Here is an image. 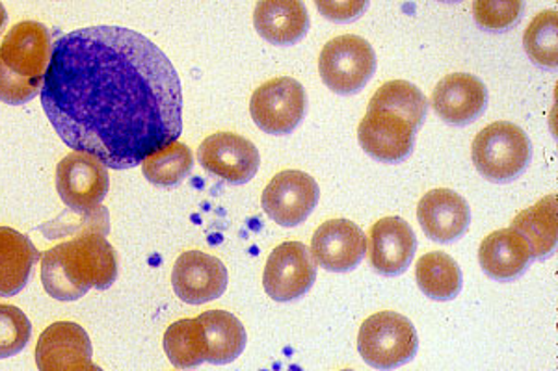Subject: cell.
<instances>
[{"mask_svg":"<svg viewBox=\"0 0 558 371\" xmlns=\"http://www.w3.org/2000/svg\"><path fill=\"white\" fill-rule=\"evenodd\" d=\"M39 95L60 139L107 170H133L183 133L178 71L157 45L129 28L60 34Z\"/></svg>","mask_w":558,"mask_h":371,"instance_id":"1","label":"cell"},{"mask_svg":"<svg viewBox=\"0 0 558 371\" xmlns=\"http://www.w3.org/2000/svg\"><path fill=\"white\" fill-rule=\"evenodd\" d=\"M116 279L118 258L102 234L68 239L41 257V283L58 301H76L92 288L108 289Z\"/></svg>","mask_w":558,"mask_h":371,"instance_id":"2","label":"cell"},{"mask_svg":"<svg viewBox=\"0 0 558 371\" xmlns=\"http://www.w3.org/2000/svg\"><path fill=\"white\" fill-rule=\"evenodd\" d=\"M54 36L58 32L36 21H23L8 32L0 45V101L20 107L41 94Z\"/></svg>","mask_w":558,"mask_h":371,"instance_id":"3","label":"cell"},{"mask_svg":"<svg viewBox=\"0 0 558 371\" xmlns=\"http://www.w3.org/2000/svg\"><path fill=\"white\" fill-rule=\"evenodd\" d=\"M476 171L492 183H512L531 164L533 145L514 123L497 121L476 134L471 147Z\"/></svg>","mask_w":558,"mask_h":371,"instance_id":"4","label":"cell"},{"mask_svg":"<svg viewBox=\"0 0 558 371\" xmlns=\"http://www.w3.org/2000/svg\"><path fill=\"white\" fill-rule=\"evenodd\" d=\"M417 331L399 312H378L363 321L357 334V351L375 370L391 371L408 364L417 355Z\"/></svg>","mask_w":558,"mask_h":371,"instance_id":"5","label":"cell"},{"mask_svg":"<svg viewBox=\"0 0 558 371\" xmlns=\"http://www.w3.org/2000/svg\"><path fill=\"white\" fill-rule=\"evenodd\" d=\"M376 71V54L367 39L349 34L324 45L318 57V73L333 94L362 91Z\"/></svg>","mask_w":558,"mask_h":371,"instance_id":"6","label":"cell"},{"mask_svg":"<svg viewBox=\"0 0 558 371\" xmlns=\"http://www.w3.org/2000/svg\"><path fill=\"white\" fill-rule=\"evenodd\" d=\"M307 112L304 86L291 76H278L255 89L250 114L263 133L286 136L299 128Z\"/></svg>","mask_w":558,"mask_h":371,"instance_id":"7","label":"cell"},{"mask_svg":"<svg viewBox=\"0 0 558 371\" xmlns=\"http://www.w3.org/2000/svg\"><path fill=\"white\" fill-rule=\"evenodd\" d=\"M317 281V264L310 247L302 242H286L268 257L263 286L274 301L289 302L305 296Z\"/></svg>","mask_w":558,"mask_h":371,"instance_id":"8","label":"cell"},{"mask_svg":"<svg viewBox=\"0 0 558 371\" xmlns=\"http://www.w3.org/2000/svg\"><path fill=\"white\" fill-rule=\"evenodd\" d=\"M320 199V189L312 175L304 171H281L268 183L260 197L265 214L281 227L304 223Z\"/></svg>","mask_w":558,"mask_h":371,"instance_id":"9","label":"cell"},{"mask_svg":"<svg viewBox=\"0 0 558 371\" xmlns=\"http://www.w3.org/2000/svg\"><path fill=\"white\" fill-rule=\"evenodd\" d=\"M197 162L209 175L228 184H246L257 175L259 151L239 134L218 133L197 147Z\"/></svg>","mask_w":558,"mask_h":371,"instance_id":"10","label":"cell"},{"mask_svg":"<svg viewBox=\"0 0 558 371\" xmlns=\"http://www.w3.org/2000/svg\"><path fill=\"white\" fill-rule=\"evenodd\" d=\"M92 355L88 333L78 323L57 321L39 336L36 366L38 371H102Z\"/></svg>","mask_w":558,"mask_h":371,"instance_id":"11","label":"cell"},{"mask_svg":"<svg viewBox=\"0 0 558 371\" xmlns=\"http://www.w3.org/2000/svg\"><path fill=\"white\" fill-rule=\"evenodd\" d=\"M58 196L73 210L101 207L110 189L105 164L86 152H70L57 165Z\"/></svg>","mask_w":558,"mask_h":371,"instance_id":"12","label":"cell"},{"mask_svg":"<svg viewBox=\"0 0 558 371\" xmlns=\"http://www.w3.org/2000/svg\"><path fill=\"white\" fill-rule=\"evenodd\" d=\"M417 128L410 121L387 112L367 110L357 128V139L363 151L384 164H399L413 151Z\"/></svg>","mask_w":558,"mask_h":371,"instance_id":"13","label":"cell"},{"mask_svg":"<svg viewBox=\"0 0 558 371\" xmlns=\"http://www.w3.org/2000/svg\"><path fill=\"white\" fill-rule=\"evenodd\" d=\"M172 284L181 301L204 305L226 294L228 268L222 260L207 252L186 251L173 265Z\"/></svg>","mask_w":558,"mask_h":371,"instance_id":"14","label":"cell"},{"mask_svg":"<svg viewBox=\"0 0 558 371\" xmlns=\"http://www.w3.org/2000/svg\"><path fill=\"white\" fill-rule=\"evenodd\" d=\"M315 264L326 271L344 273L362 262L367 252V238L362 228L349 220H330L315 231L312 238Z\"/></svg>","mask_w":558,"mask_h":371,"instance_id":"15","label":"cell"},{"mask_svg":"<svg viewBox=\"0 0 558 371\" xmlns=\"http://www.w3.org/2000/svg\"><path fill=\"white\" fill-rule=\"evenodd\" d=\"M368 262L384 277H397L412 264L417 251L413 228L402 218L376 221L368 233Z\"/></svg>","mask_w":558,"mask_h":371,"instance_id":"16","label":"cell"},{"mask_svg":"<svg viewBox=\"0 0 558 371\" xmlns=\"http://www.w3.org/2000/svg\"><path fill=\"white\" fill-rule=\"evenodd\" d=\"M488 107V89L475 75L452 73L432 94L434 112L452 126L471 125Z\"/></svg>","mask_w":558,"mask_h":371,"instance_id":"17","label":"cell"},{"mask_svg":"<svg viewBox=\"0 0 558 371\" xmlns=\"http://www.w3.org/2000/svg\"><path fill=\"white\" fill-rule=\"evenodd\" d=\"M417 218L428 238L449 244L462 238L471 223L468 201L452 189H432L418 201Z\"/></svg>","mask_w":558,"mask_h":371,"instance_id":"18","label":"cell"},{"mask_svg":"<svg viewBox=\"0 0 558 371\" xmlns=\"http://www.w3.org/2000/svg\"><path fill=\"white\" fill-rule=\"evenodd\" d=\"M531 260V247L514 228L495 231L483 239L478 249V262L484 273L499 283L520 279Z\"/></svg>","mask_w":558,"mask_h":371,"instance_id":"19","label":"cell"},{"mask_svg":"<svg viewBox=\"0 0 558 371\" xmlns=\"http://www.w3.org/2000/svg\"><path fill=\"white\" fill-rule=\"evenodd\" d=\"M255 30L268 44L287 47L299 44L310 30V15L299 0H263L254 12Z\"/></svg>","mask_w":558,"mask_h":371,"instance_id":"20","label":"cell"},{"mask_svg":"<svg viewBox=\"0 0 558 371\" xmlns=\"http://www.w3.org/2000/svg\"><path fill=\"white\" fill-rule=\"evenodd\" d=\"M41 252L25 234L0 227V297H13L25 288Z\"/></svg>","mask_w":558,"mask_h":371,"instance_id":"21","label":"cell"},{"mask_svg":"<svg viewBox=\"0 0 558 371\" xmlns=\"http://www.w3.org/2000/svg\"><path fill=\"white\" fill-rule=\"evenodd\" d=\"M197 321L205 331V362L229 364L246 349V329L231 312L209 310L199 316Z\"/></svg>","mask_w":558,"mask_h":371,"instance_id":"22","label":"cell"},{"mask_svg":"<svg viewBox=\"0 0 558 371\" xmlns=\"http://www.w3.org/2000/svg\"><path fill=\"white\" fill-rule=\"evenodd\" d=\"M514 231L526 239L533 258L544 260L557 249V196L544 197L534 207L526 208L512 221Z\"/></svg>","mask_w":558,"mask_h":371,"instance_id":"23","label":"cell"},{"mask_svg":"<svg viewBox=\"0 0 558 371\" xmlns=\"http://www.w3.org/2000/svg\"><path fill=\"white\" fill-rule=\"evenodd\" d=\"M415 281L421 292L434 301H452L462 292L460 265L447 252H426L417 260Z\"/></svg>","mask_w":558,"mask_h":371,"instance_id":"24","label":"cell"},{"mask_svg":"<svg viewBox=\"0 0 558 371\" xmlns=\"http://www.w3.org/2000/svg\"><path fill=\"white\" fill-rule=\"evenodd\" d=\"M162 346L166 357L178 370H192L205 362V331L197 318L172 323L166 329Z\"/></svg>","mask_w":558,"mask_h":371,"instance_id":"25","label":"cell"},{"mask_svg":"<svg viewBox=\"0 0 558 371\" xmlns=\"http://www.w3.org/2000/svg\"><path fill=\"white\" fill-rule=\"evenodd\" d=\"M367 110H387L410 121L415 128H421L428 112L425 94L407 81H391L384 84L368 102Z\"/></svg>","mask_w":558,"mask_h":371,"instance_id":"26","label":"cell"},{"mask_svg":"<svg viewBox=\"0 0 558 371\" xmlns=\"http://www.w3.org/2000/svg\"><path fill=\"white\" fill-rule=\"evenodd\" d=\"M194 157L189 145L173 141L162 151L146 158L142 164V173L149 183L162 188H172L183 183L191 175Z\"/></svg>","mask_w":558,"mask_h":371,"instance_id":"27","label":"cell"},{"mask_svg":"<svg viewBox=\"0 0 558 371\" xmlns=\"http://www.w3.org/2000/svg\"><path fill=\"white\" fill-rule=\"evenodd\" d=\"M39 233L45 234L47 239H60L64 236L78 238L84 234H102L108 236L110 233V215L107 208L97 207L92 210H73L68 208L65 212L58 215L57 220L47 221L39 225Z\"/></svg>","mask_w":558,"mask_h":371,"instance_id":"28","label":"cell"},{"mask_svg":"<svg viewBox=\"0 0 558 371\" xmlns=\"http://www.w3.org/2000/svg\"><path fill=\"white\" fill-rule=\"evenodd\" d=\"M558 17L555 10L536 15L531 25L526 26L525 45L526 54L542 70H557L558 65Z\"/></svg>","mask_w":558,"mask_h":371,"instance_id":"29","label":"cell"},{"mask_svg":"<svg viewBox=\"0 0 558 371\" xmlns=\"http://www.w3.org/2000/svg\"><path fill=\"white\" fill-rule=\"evenodd\" d=\"M33 323L23 310L0 302V359L20 355L31 342Z\"/></svg>","mask_w":558,"mask_h":371,"instance_id":"30","label":"cell"},{"mask_svg":"<svg viewBox=\"0 0 558 371\" xmlns=\"http://www.w3.org/2000/svg\"><path fill=\"white\" fill-rule=\"evenodd\" d=\"M523 12L520 0H476L473 13L478 25L486 30L505 32L518 25Z\"/></svg>","mask_w":558,"mask_h":371,"instance_id":"31","label":"cell"},{"mask_svg":"<svg viewBox=\"0 0 558 371\" xmlns=\"http://www.w3.org/2000/svg\"><path fill=\"white\" fill-rule=\"evenodd\" d=\"M318 10L331 21H352L367 10V2H318Z\"/></svg>","mask_w":558,"mask_h":371,"instance_id":"32","label":"cell"},{"mask_svg":"<svg viewBox=\"0 0 558 371\" xmlns=\"http://www.w3.org/2000/svg\"><path fill=\"white\" fill-rule=\"evenodd\" d=\"M7 21H8L7 8L2 7V4H0V30H2V28H4V25H7Z\"/></svg>","mask_w":558,"mask_h":371,"instance_id":"33","label":"cell"},{"mask_svg":"<svg viewBox=\"0 0 558 371\" xmlns=\"http://www.w3.org/2000/svg\"><path fill=\"white\" fill-rule=\"evenodd\" d=\"M341 371H354V370H341Z\"/></svg>","mask_w":558,"mask_h":371,"instance_id":"34","label":"cell"}]
</instances>
